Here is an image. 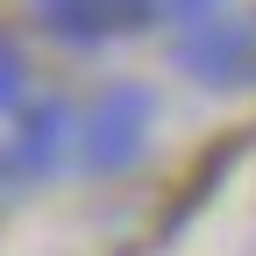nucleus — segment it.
<instances>
[{
  "label": "nucleus",
  "mask_w": 256,
  "mask_h": 256,
  "mask_svg": "<svg viewBox=\"0 0 256 256\" xmlns=\"http://www.w3.org/2000/svg\"><path fill=\"white\" fill-rule=\"evenodd\" d=\"M78 136H86V164H92V171H121L128 156H142V136H150V92H107V107L92 114Z\"/></svg>",
  "instance_id": "nucleus-1"
},
{
  "label": "nucleus",
  "mask_w": 256,
  "mask_h": 256,
  "mask_svg": "<svg viewBox=\"0 0 256 256\" xmlns=\"http://www.w3.org/2000/svg\"><path fill=\"white\" fill-rule=\"evenodd\" d=\"M171 8H178L185 22H214V8H220V0H171Z\"/></svg>",
  "instance_id": "nucleus-6"
},
{
  "label": "nucleus",
  "mask_w": 256,
  "mask_h": 256,
  "mask_svg": "<svg viewBox=\"0 0 256 256\" xmlns=\"http://www.w3.org/2000/svg\"><path fill=\"white\" fill-rule=\"evenodd\" d=\"M249 64H256V22L249 28L242 22H214L206 36H192V50H185V72H200L214 86H235Z\"/></svg>",
  "instance_id": "nucleus-4"
},
{
  "label": "nucleus",
  "mask_w": 256,
  "mask_h": 256,
  "mask_svg": "<svg viewBox=\"0 0 256 256\" xmlns=\"http://www.w3.org/2000/svg\"><path fill=\"white\" fill-rule=\"evenodd\" d=\"M72 136H78L72 107H36V114H22L14 142L0 150V185H8V178H43V171H57L64 156H72Z\"/></svg>",
  "instance_id": "nucleus-2"
},
{
  "label": "nucleus",
  "mask_w": 256,
  "mask_h": 256,
  "mask_svg": "<svg viewBox=\"0 0 256 256\" xmlns=\"http://www.w3.org/2000/svg\"><path fill=\"white\" fill-rule=\"evenodd\" d=\"M164 14V0H43V22L72 43H100L121 36V28H142Z\"/></svg>",
  "instance_id": "nucleus-3"
},
{
  "label": "nucleus",
  "mask_w": 256,
  "mask_h": 256,
  "mask_svg": "<svg viewBox=\"0 0 256 256\" xmlns=\"http://www.w3.org/2000/svg\"><path fill=\"white\" fill-rule=\"evenodd\" d=\"M22 92H28L22 57H14V50H0V114H14V107H22Z\"/></svg>",
  "instance_id": "nucleus-5"
}]
</instances>
